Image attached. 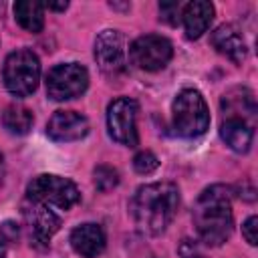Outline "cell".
<instances>
[{
	"label": "cell",
	"instance_id": "cb8c5ba5",
	"mask_svg": "<svg viewBox=\"0 0 258 258\" xmlns=\"http://www.w3.org/2000/svg\"><path fill=\"white\" fill-rule=\"evenodd\" d=\"M18 238V226L14 222H4L0 226V240L2 242H14Z\"/></svg>",
	"mask_w": 258,
	"mask_h": 258
},
{
	"label": "cell",
	"instance_id": "5bb4252c",
	"mask_svg": "<svg viewBox=\"0 0 258 258\" xmlns=\"http://www.w3.org/2000/svg\"><path fill=\"white\" fill-rule=\"evenodd\" d=\"M214 20V4L206 2V0H194L183 4L181 8V22H183V30L185 36L189 40L200 38L212 24Z\"/></svg>",
	"mask_w": 258,
	"mask_h": 258
},
{
	"label": "cell",
	"instance_id": "7402d4cb",
	"mask_svg": "<svg viewBox=\"0 0 258 258\" xmlns=\"http://www.w3.org/2000/svg\"><path fill=\"white\" fill-rule=\"evenodd\" d=\"M177 254H179V258H204L200 246H198L194 240H189V238H183V240L179 242Z\"/></svg>",
	"mask_w": 258,
	"mask_h": 258
},
{
	"label": "cell",
	"instance_id": "44dd1931",
	"mask_svg": "<svg viewBox=\"0 0 258 258\" xmlns=\"http://www.w3.org/2000/svg\"><path fill=\"white\" fill-rule=\"evenodd\" d=\"M181 2H161L159 4V14L161 20H165L167 24H177L181 20Z\"/></svg>",
	"mask_w": 258,
	"mask_h": 258
},
{
	"label": "cell",
	"instance_id": "7a4b0ae2",
	"mask_svg": "<svg viewBox=\"0 0 258 258\" xmlns=\"http://www.w3.org/2000/svg\"><path fill=\"white\" fill-rule=\"evenodd\" d=\"M194 224L198 236L208 246H222L234 230L232 189L222 183L206 187L194 206Z\"/></svg>",
	"mask_w": 258,
	"mask_h": 258
},
{
	"label": "cell",
	"instance_id": "4316f807",
	"mask_svg": "<svg viewBox=\"0 0 258 258\" xmlns=\"http://www.w3.org/2000/svg\"><path fill=\"white\" fill-rule=\"evenodd\" d=\"M0 258H6V248L0 244Z\"/></svg>",
	"mask_w": 258,
	"mask_h": 258
},
{
	"label": "cell",
	"instance_id": "5b68a950",
	"mask_svg": "<svg viewBox=\"0 0 258 258\" xmlns=\"http://www.w3.org/2000/svg\"><path fill=\"white\" fill-rule=\"evenodd\" d=\"M26 200L38 202L44 206H56L60 210H69L81 200V194L75 181L67 177H60L54 173H40L32 177V181L28 183Z\"/></svg>",
	"mask_w": 258,
	"mask_h": 258
},
{
	"label": "cell",
	"instance_id": "d4e9b609",
	"mask_svg": "<svg viewBox=\"0 0 258 258\" xmlns=\"http://www.w3.org/2000/svg\"><path fill=\"white\" fill-rule=\"evenodd\" d=\"M44 8H48V10H67L69 8V2H46L44 4Z\"/></svg>",
	"mask_w": 258,
	"mask_h": 258
},
{
	"label": "cell",
	"instance_id": "484cf974",
	"mask_svg": "<svg viewBox=\"0 0 258 258\" xmlns=\"http://www.w3.org/2000/svg\"><path fill=\"white\" fill-rule=\"evenodd\" d=\"M109 6H111V8H125V10H129V4H117V2H111Z\"/></svg>",
	"mask_w": 258,
	"mask_h": 258
},
{
	"label": "cell",
	"instance_id": "e0dca14e",
	"mask_svg": "<svg viewBox=\"0 0 258 258\" xmlns=\"http://www.w3.org/2000/svg\"><path fill=\"white\" fill-rule=\"evenodd\" d=\"M14 18L24 30L36 34L44 26V4L36 0H18L14 4Z\"/></svg>",
	"mask_w": 258,
	"mask_h": 258
},
{
	"label": "cell",
	"instance_id": "6da1fadb",
	"mask_svg": "<svg viewBox=\"0 0 258 258\" xmlns=\"http://www.w3.org/2000/svg\"><path fill=\"white\" fill-rule=\"evenodd\" d=\"M179 208V189L171 181H153L139 185L129 202L131 218L139 232L157 236L165 232Z\"/></svg>",
	"mask_w": 258,
	"mask_h": 258
},
{
	"label": "cell",
	"instance_id": "ac0fdd59",
	"mask_svg": "<svg viewBox=\"0 0 258 258\" xmlns=\"http://www.w3.org/2000/svg\"><path fill=\"white\" fill-rule=\"evenodd\" d=\"M32 123H34L32 111L22 105H10L2 113V125L12 135H26L32 129Z\"/></svg>",
	"mask_w": 258,
	"mask_h": 258
},
{
	"label": "cell",
	"instance_id": "3957f363",
	"mask_svg": "<svg viewBox=\"0 0 258 258\" xmlns=\"http://www.w3.org/2000/svg\"><path fill=\"white\" fill-rule=\"evenodd\" d=\"M171 117L175 133L187 139L204 135L210 127V109L198 89H183L175 95Z\"/></svg>",
	"mask_w": 258,
	"mask_h": 258
},
{
	"label": "cell",
	"instance_id": "52a82bcc",
	"mask_svg": "<svg viewBox=\"0 0 258 258\" xmlns=\"http://www.w3.org/2000/svg\"><path fill=\"white\" fill-rule=\"evenodd\" d=\"M137 113L139 105L135 99L129 97H119L109 103L107 107V129L113 141L135 147L139 143L137 135Z\"/></svg>",
	"mask_w": 258,
	"mask_h": 258
},
{
	"label": "cell",
	"instance_id": "8992f818",
	"mask_svg": "<svg viewBox=\"0 0 258 258\" xmlns=\"http://www.w3.org/2000/svg\"><path fill=\"white\" fill-rule=\"evenodd\" d=\"M89 87V73L79 62H60L46 75V95L52 101H69Z\"/></svg>",
	"mask_w": 258,
	"mask_h": 258
},
{
	"label": "cell",
	"instance_id": "ba28073f",
	"mask_svg": "<svg viewBox=\"0 0 258 258\" xmlns=\"http://www.w3.org/2000/svg\"><path fill=\"white\" fill-rule=\"evenodd\" d=\"M173 56V46L165 36L159 34H145L131 42L129 46V60L147 73H155L167 67Z\"/></svg>",
	"mask_w": 258,
	"mask_h": 258
},
{
	"label": "cell",
	"instance_id": "d6986e66",
	"mask_svg": "<svg viewBox=\"0 0 258 258\" xmlns=\"http://www.w3.org/2000/svg\"><path fill=\"white\" fill-rule=\"evenodd\" d=\"M93 179L99 191H109L119 185V171L111 165H97L93 171Z\"/></svg>",
	"mask_w": 258,
	"mask_h": 258
},
{
	"label": "cell",
	"instance_id": "2e32d148",
	"mask_svg": "<svg viewBox=\"0 0 258 258\" xmlns=\"http://www.w3.org/2000/svg\"><path fill=\"white\" fill-rule=\"evenodd\" d=\"M220 137L230 149L238 153H246L252 145L254 125H250L240 117H224L220 123Z\"/></svg>",
	"mask_w": 258,
	"mask_h": 258
},
{
	"label": "cell",
	"instance_id": "9a60e30c",
	"mask_svg": "<svg viewBox=\"0 0 258 258\" xmlns=\"http://www.w3.org/2000/svg\"><path fill=\"white\" fill-rule=\"evenodd\" d=\"M222 113L224 117H240L254 125L256 119V99L254 93L246 87H236L230 89L222 97Z\"/></svg>",
	"mask_w": 258,
	"mask_h": 258
},
{
	"label": "cell",
	"instance_id": "9c48e42d",
	"mask_svg": "<svg viewBox=\"0 0 258 258\" xmlns=\"http://www.w3.org/2000/svg\"><path fill=\"white\" fill-rule=\"evenodd\" d=\"M95 58L105 75H119L125 69V40L119 30L107 28L95 38Z\"/></svg>",
	"mask_w": 258,
	"mask_h": 258
},
{
	"label": "cell",
	"instance_id": "30bf717a",
	"mask_svg": "<svg viewBox=\"0 0 258 258\" xmlns=\"http://www.w3.org/2000/svg\"><path fill=\"white\" fill-rule=\"evenodd\" d=\"M22 216L30 230V242L34 246H46L48 240L60 228V218L52 210H48V206L38 204V202L28 200L22 208Z\"/></svg>",
	"mask_w": 258,
	"mask_h": 258
},
{
	"label": "cell",
	"instance_id": "603a6c76",
	"mask_svg": "<svg viewBox=\"0 0 258 258\" xmlns=\"http://www.w3.org/2000/svg\"><path fill=\"white\" fill-rule=\"evenodd\" d=\"M256 230H258V218H256V216H250V218L242 224V236L246 238V242H248L250 246H256V240H258Z\"/></svg>",
	"mask_w": 258,
	"mask_h": 258
},
{
	"label": "cell",
	"instance_id": "83f0119b",
	"mask_svg": "<svg viewBox=\"0 0 258 258\" xmlns=\"http://www.w3.org/2000/svg\"><path fill=\"white\" fill-rule=\"evenodd\" d=\"M2 159H4V157H2V153H0V167H2V163H4V161H2Z\"/></svg>",
	"mask_w": 258,
	"mask_h": 258
},
{
	"label": "cell",
	"instance_id": "277c9868",
	"mask_svg": "<svg viewBox=\"0 0 258 258\" xmlns=\"http://www.w3.org/2000/svg\"><path fill=\"white\" fill-rule=\"evenodd\" d=\"M4 87L14 97H28L36 91L40 81V60L30 48H18L10 52L2 69Z\"/></svg>",
	"mask_w": 258,
	"mask_h": 258
},
{
	"label": "cell",
	"instance_id": "8fae6325",
	"mask_svg": "<svg viewBox=\"0 0 258 258\" xmlns=\"http://www.w3.org/2000/svg\"><path fill=\"white\" fill-rule=\"evenodd\" d=\"M89 133V119L77 111H56L46 125V135L52 141L58 143H69V141H79Z\"/></svg>",
	"mask_w": 258,
	"mask_h": 258
},
{
	"label": "cell",
	"instance_id": "ffe728a7",
	"mask_svg": "<svg viewBox=\"0 0 258 258\" xmlns=\"http://www.w3.org/2000/svg\"><path fill=\"white\" fill-rule=\"evenodd\" d=\"M159 167V159L155 157V153H151V151H139L135 157H133V169L137 171V173H141V175H147V173H151V171H155Z\"/></svg>",
	"mask_w": 258,
	"mask_h": 258
},
{
	"label": "cell",
	"instance_id": "7c38bea8",
	"mask_svg": "<svg viewBox=\"0 0 258 258\" xmlns=\"http://www.w3.org/2000/svg\"><path fill=\"white\" fill-rule=\"evenodd\" d=\"M105 244H107V236L99 224L87 222L71 232V246L83 258H97L105 250Z\"/></svg>",
	"mask_w": 258,
	"mask_h": 258
},
{
	"label": "cell",
	"instance_id": "4fadbf2b",
	"mask_svg": "<svg viewBox=\"0 0 258 258\" xmlns=\"http://www.w3.org/2000/svg\"><path fill=\"white\" fill-rule=\"evenodd\" d=\"M210 42H212V46H214L220 54H224L226 58H230V60L236 62V64H242V60H244L246 54H248V46H246V42H244V36H242L240 30H238L236 26H232V24H222V26H218V28L212 32Z\"/></svg>",
	"mask_w": 258,
	"mask_h": 258
}]
</instances>
